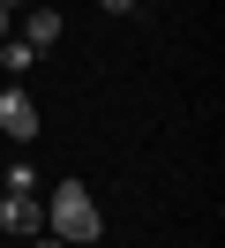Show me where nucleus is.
I'll list each match as a JSON object with an SVG mask.
<instances>
[{
	"mask_svg": "<svg viewBox=\"0 0 225 248\" xmlns=\"http://www.w3.org/2000/svg\"><path fill=\"white\" fill-rule=\"evenodd\" d=\"M45 233H60V241H98L105 218L98 203H90L83 181H53V196H45Z\"/></svg>",
	"mask_w": 225,
	"mask_h": 248,
	"instance_id": "obj_1",
	"label": "nucleus"
},
{
	"mask_svg": "<svg viewBox=\"0 0 225 248\" xmlns=\"http://www.w3.org/2000/svg\"><path fill=\"white\" fill-rule=\"evenodd\" d=\"M0 136H8V143H30V136H38V106H30L23 83H0Z\"/></svg>",
	"mask_w": 225,
	"mask_h": 248,
	"instance_id": "obj_2",
	"label": "nucleus"
},
{
	"mask_svg": "<svg viewBox=\"0 0 225 248\" xmlns=\"http://www.w3.org/2000/svg\"><path fill=\"white\" fill-rule=\"evenodd\" d=\"M0 233H15V241L45 233V203H38V196H8V188H0Z\"/></svg>",
	"mask_w": 225,
	"mask_h": 248,
	"instance_id": "obj_3",
	"label": "nucleus"
},
{
	"mask_svg": "<svg viewBox=\"0 0 225 248\" xmlns=\"http://www.w3.org/2000/svg\"><path fill=\"white\" fill-rule=\"evenodd\" d=\"M60 31H68V23H60V8H30V16H23V31H15V38H23L30 53H53V46H60Z\"/></svg>",
	"mask_w": 225,
	"mask_h": 248,
	"instance_id": "obj_4",
	"label": "nucleus"
},
{
	"mask_svg": "<svg viewBox=\"0 0 225 248\" xmlns=\"http://www.w3.org/2000/svg\"><path fill=\"white\" fill-rule=\"evenodd\" d=\"M30 61H38V53H30L23 38H0V76H8V83H23V76H30Z\"/></svg>",
	"mask_w": 225,
	"mask_h": 248,
	"instance_id": "obj_5",
	"label": "nucleus"
},
{
	"mask_svg": "<svg viewBox=\"0 0 225 248\" xmlns=\"http://www.w3.org/2000/svg\"><path fill=\"white\" fill-rule=\"evenodd\" d=\"M0 188H8V196H38V173H30V158H15V166L0 173Z\"/></svg>",
	"mask_w": 225,
	"mask_h": 248,
	"instance_id": "obj_6",
	"label": "nucleus"
},
{
	"mask_svg": "<svg viewBox=\"0 0 225 248\" xmlns=\"http://www.w3.org/2000/svg\"><path fill=\"white\" fill-rule=\"evenodd\" d=\"M105 16H135V8H143V0H98Z\"/></svg>",
	"mask_w": 225,
	"mask_h": 248,
	"instance_id": "obj_7",
	"label": "nucleus"
},
{
	"mask_svg": "<svg viewBox=\"0 0 225 248\" xmlns=\"http://www.w3.org/2000/svg\"><path fill=\"white\" fill-rule=\"evenodd\" d=\"M30 248H68V241H60V233H30Z\"/></svg>",
	"mask_w": 225,
	"mask_h": 248,
	"instance_id": "obj_8",
	"label": "nucleus"
},
{
	"mask_svg": "<svg viewBox=\"0 0 225 248\" xmlns=\"http://www.w3.org/2000/svg\"><path fill=\"white\" fill-rule=\"evenodd\" d=\"M0 38H15V8H0Z\"/></svg>",
	"mask_w": 225,
	"mask_h": 248,
	"instance_id": "obj_9",
	"label": "nucleus"
},
{
	"mask_svg": "<svg viewBox=\"0 0 225 248\" xmlns=\"http://www.w3.org/2000/svg\"><path fill=\"white\" fill-rule=\"evenodd\" d=\"M68 248H98V241H68Z\"/></svg>",
	"mask_w": 225,
	"mask_h": 248,
	"instance_id": "obj_10",
	"label": "nucleus"
},
{
	"mask_svg": "<svg viewBox=\"0 0 225 248\" xmlns=\"http://www.w3.org/2000/svg\"><path fill=\"white\" fill-rule=\"evenodd\" d=\"M0 83H8V76H0Z\"/></svg>",
	"mask_w": 225,
	"mask_h": 248,
	"instance_id": "obj_11",
	"label": "nucleus"
}]
</instances>
